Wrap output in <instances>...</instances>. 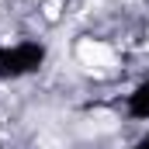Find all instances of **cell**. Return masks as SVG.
I'll use <instances>...</instances> for the list:
<instances>
[{
    "instance_id": "6da1fadb",
    "label": "cell",
    "mask_w": 149,
    "mask_h": 149,
    "mask_svg": "<svg viewBox=\"0 0 149 149\" xmlns=\"http://www.w3.org/2000/svg\"><path fill=\"white\" fill-rule=\"evenodd\" d=\"M76 59H80V66L90 70V73H111L114 70V52L104 42H80Z\"/></svg>"
},
{
    "instance_id": "7a4b0ae2",
    "label": "cell",
    "mask_w": 149,
    "mask_h": 149,
    "mask_svg": "<svg viewBox=\"0 0 149 149\" xmlns=\"http://www.w3.org/2000/svg\"><path fill=\"white\" fill-rule=\"evenodd\" d=\"M38 146L42 149H63V142H59L56 135H38Z\"/></svg>"
}]
</instances>
